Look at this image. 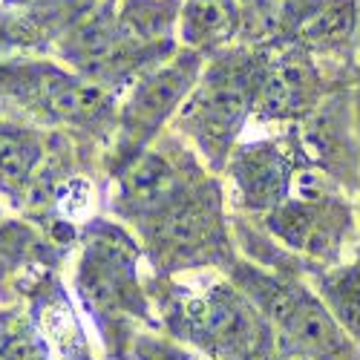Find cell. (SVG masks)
Listing matches in <instances>:
<instances>
[{
  "label": "cell",
  "mask_w": 360,
  "mask_h": 360,
  "mask_svg": "<svg viewBox=\"0 0 360 360\" xmlns=\"http://www.w3.org/2000/svg\"><path fill=\"white\" fill-rule=\"evenodd\" d=\"M167 326L176 340L191 343L207 360H271L274 328L245 291L214 283L199 294H182L170 306Z\"/></svg>",
  "instance_id": "cell-1"
},
{
  "label": "cell",
  "mask_w": 360,
  "mask_h": 360,
  "mask_svg": "<svg viewBox=\"0 0 360 360\" xmlns=\"http://www.w3.org/2000/svg\"><path fill=\"white\" fill-rule=\"evenodd\" d=\"M262 61L248 52H225L193 84L179 112V127L188 133L211 167H222L231 144L254 112Z\"/></svg>",
  "instance_id": "cell-2"
},
{
  "label": "cell",
  "mask_w": 360,
  "mask_h": 360,
  "mask_svg": "<svg viewBox=\"0 0 360 360\" xmlns=\"http://www.w3.org/2000/svg\"><path fill=\"white\" fill-rule=\"evenodd\" d=\"M236 283L297 360H360L357 346L338 326L326 303L303 285L268 277L248 265L236 271Z\"/></svg>",
  "instance_id": "cell-3"
},
{
  "label": "cell",
  "mask_w": 360,
  "mask_h": 360,
  "mask_svg": "<svg viewBox=\"0 0 360 360\" xmlns=\"http://www.w3.org/2000/svg\"><path fill=\"white\" fill-rule=\"evenodd\" d=\"M75 288L89 317H96L107 335L110 328L122 335V326L130 317H147L139 285V248L118 228L98 225L89 231Z\"/></svg>",
  "instance_id": "cell-4"
},
{
  "label": "cell",
  "mask_w": 360,
  "mask_h": 360,
  "mask_svg": "<svg viewBox=\"0 0 360 360\" xmlns=\"http://www.w3.org/2000/svg\"><path fill=\"white\" fill-rule=\"evenodd\" d=\"M136 225H141L147 245L156 254V262H165L170 268L217 259L225 245L217 193L193 188L191 182L153 214L136 219Z\"/></svg>",
  "instance_id": "cell-5"
},
{
  "label": "cell",
  "mask_w": 360,
  "mask_h": 360,
  "mask_svg": "<svg viewBox=\"0 0 360 360\" xmlns=\"http://www.w3.org/2000/svg\"><path fill=\"white\" fill-rule=\"evenodd\" d=\"M268 231L297 254L320 262H335L352 231V207L340 196L303 191L277 205L265 217Z\"/></svg>",
  "instance_id": "cell-6"
},
{
  "label": "cell",
  "mask_w": 360,
  "mask_h": 360,
  "mask_svg": "<svg viewBox=\"0 0 360 360\" xmlns=\"http://www.w3.org/2000/svg\"><path fill=\"white\" fill-rule=\"evenodd\" d=\"M199 70H202L199 55L185 52L167 61L165 67L150 70L141 81H136L133 96L122 112V130H124L122 144L130 150L127 159L136 156L144 147V141L156 136V130L165 124V118L188 98L193 84L199 81Z\"/></svg>",
  "instance_id": "cell-7"
},
{
  "label": "cell",
  "mask_w": 360,
  "mask_h": 360,
  "mask_svg": "<svg viewBox=\"0 0 360 360\" xmlns=\"http://www.w3.org/2000/svg\"><path fill=\"white\" fill-rule=\"evenodd\" d=\"M18 84H20V96L26 101H32L35 107L44 110V115L58 118L64 124L93 127L107 122L112 112V98L107 93V86L67 75L52 67L26 70Z\"/></svg>",
  "instance_id": "cell-8"
},
{
  "label": "cell",
  "mask_w": 360,
  "mask_h": 360,
  "mask_svg": "<svg viewBox=\"0 0 360 360\" xmlns=\"http://www.w3.org/2000/svg\"><path fill=\"white\" fill-rule=\"evenodd\" d=\"M64 52L78 70H84L89 75V81H96L101 86L122 81L136 67L139 58L159 55L153 49H141L133 41H127L110 9H104L101 15L81 23L70 35Z\"/></svg>",
  "instance_id": "cell-9"
},
{
  "label": "cell",
  "mask_w": 360,
  "mask_h": 360,
  "mask_svg": "<svg viewBox=\"0 0 360 360\" xmlns=\"http://www.w3.org/2000/svg\"><path fill=\"white\" fill-rule=\"evenodd\" d=\"M228 170L239 199L251 211H274L294 185V162L277 141L243 144L228 156Z\"/></svg>",
  "instance_id": "cell-10"
},
{
  "label": "cell",
  "mask_w": 360,
  "mask_h": 360,
  "mask_svg": "<svg viewBox=\"0 0 360 360\" xmlns=\"http://www.w3.org/2000/svg\"><path fill=\"white\" fill-rule=\"evenodd\" d=\"M320 98V75L303 52H285L277 61L262 64L257 89L259 118H300L314 110Z\"/></svg>",
  "instance_id": "cell-11"
},
{
  "label": "cell",
  "mask_w": 360,
  "mask_h": 360,
  "mask_svg": "<svg viewBox=\"0 0 360 360\" xmlns=\"http://www.w3.org/2000/svg\"><path fill=\"white\" fill-rule=\"evenodd\" d=\"M44 159L41 139L18 124H0V191L9 199L29 193Z\"/></svg>",
  "instance_id": "cell-12"
},
{
  "label": "cell",
  "mask_w": 360,
  "mask_h": 360,
  "mask_svg": "<svg viewBox=\"0 0 360 360\" xmlns=\"http://www.w3.org/2000/svg\"><path fill=\"white\" fill-rule=\"evenodd\" d=\"M236 32L248 41H268L311 15L306 0H233Z\"/></svg>",
  "instance_id": "cell-13"
},
{
  "label": "cell",
  "mask_w": 360,
  "mask_h": 360,
  "mask_svg": "<svg viewBox=\"0 0 360 360\" xmlns=\"http://www.w3.org/2000/svg\"><path fill=\"white\" fill-rule=\"evenodd\" d=\"M176 0H124L115 15L122 35L141 49L162 52V44L173 32Z\"/></svg>",
  "instance_id": "cell-14"
},
{
  "label": "cell",
  "mask_w": 360,
  "mask_h": 360,
  "mask_svg": "<svg viewBox=\"0 0 360 360\" xmlns=\"http://www.w3.org/2000/svg\"><path fill=\"white\" fill-rule=\"evenodd\" d=\"M320 300L349 335V340L360 349V265L326 274L320 280Z\"/></svg>",
  "instance_id": "cell-15"
},
{
  "label": "cell",
  "mask_w": 360,
  "mask_h": 360,
  "mask_svg": "<svg viewBox=\"0 0 360 360\" xmlns=\"http://www.w3.org/2000/svg\"><path fill=\"white\" fill-rule=\"evenodd\" d=\"M236 32L233 0H188L182 9V35L193 46H214Z\"/></svg>",
  "instance_id": "cell-16"
},
{
  "label": "cell",
  "mask_w": 360,
  "mask_h": 360,
  "mask_svg": "<svg viewBox=\"0 0 360 360\" xmlns=\"http://www.w3.org/2000/svg\"><path fill=\"white\" fill-rule=\"evenodd\" d=\"M38 323H41V335L49 340L52 349H58L70 360H89L86 338L64 294H52L44 300L38 309Z\"/></svg>",
  "instance_id": "cell-17"
},
{
  "label": "cell",
  "mask_w": 360,
  "mask_h": 360,
  "mask_svg": "<svg viewBox=\"0 0 360 360\" xmlns=\"http://www.w3.org/2000/svg\"><path fill=\"white\" fill-rule=\"evenodd\" d=\"M133 357L136 360H207L202 352L188 349V343H176V338H156V335H136L133 338Z\"/></svg>",
  "instance_id": "cell-18"
}]
</instances>
